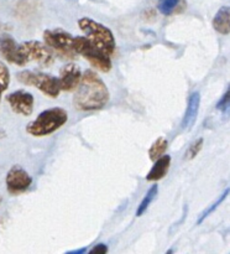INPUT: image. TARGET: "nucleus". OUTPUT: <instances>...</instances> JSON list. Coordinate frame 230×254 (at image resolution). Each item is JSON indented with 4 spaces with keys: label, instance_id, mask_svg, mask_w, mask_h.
<instances>
[{
    "label": "nucleus",
    "instance_id": "obj_1",
    "mask_svg": "<svg viewBox=\"0 0 230 254\" xmlns=\"http://www.w3.org/2000/svg\"><path fill=\"white\" fill-rule=\"evenodd\" d=\"M76 94L73 97V106L77 111H98L110 99L108 87L103 79L92 69H87L81 77Z\"/></svg>",
    "mask_w": 230,
    "mask_h": 254
},
{
    "label": "nucleus",
    "instance_id": "obj_2",
    "mask_svg": "<svg viewBox=\"0 0 230 254\" xmlns=\"http://www.w3.org/2000/svg\"><path fill=\"white\" fill-rule=\"evenodd\" d=\"M79 29L83 31L87 39L95 45L99 50L104 52L108 56L114 55L116 50V42L114 34L109 27L105 25L100 24V22L95 21L89 17H82L78 20Z\"/></svg>",
    "mask_w": 230,
    "mask_h": 254
},
{
    "label": "nucleus",
    "instance_id": "obj_3",
    "mask_svg": "<svg viewBox=\"0 0 230 254\" xmlns=\"http://www.w3.org/2000/svg\"><path fill=\"white\" fill-rule=\"evenodd\" d=\"M67 121H68V114L63 108L59 107L49 108L40 113L35 121L30 122L26 126V131L35 138L47 136L62 128Z\"/></svg>",
    "mask_w": 230,
    "mask_h": 254
},
{
    "label": "nucleus",
    "instance_id": "obj_4",
    "mask_svg": "<svg viewBox=\"0 0 230 254\" xmlns=\"http://www.w3.org/2000/svg\"><path fill=\"white\" fill-rule=\"evenodd\" d=\"M73 49L77 55H81L94 68L99 69L100 72H109L111 69L110 56L104 54L86 36L73 37Z\"/></svg>",
    "mask_w": 230,
    "mask_h": 254
},
{
    "label": "nucleus",
    "instance_id": "obj_5",
    "mask_svg": "<svg viewBox=\"0 0 230 254\" xmlns=\"http://www.w3.org/2000/svg\"><path fill=\"white\" fill-rule=\"evenodd\" d=\"M16 78L20 83L25 84V86L35 87L49 98H57L59 96V92H61L58 78L51 76V74L26 69V71L17 73Z\"/></svg>",
    "mask_w": 230,
    "mask_h": 254
},
{
    "label": "nucleus",
    "instance_id": "obj_6",
    "mask_svg": "<svg viewBox=\"0 0 230 254\" xmlns=\"http://www.w3.org/2000/svg\"><path fill=\"white\" fill-rule=\"evenodd\" d=\"M45 44L63 59L74 60L77 54L73 49V36L64 30H46L44 32Z\"/></svg>",
    "mask_w": 230,
    "mask_h": 254
},
{
    "label": "nucleus",
    "instance_id": "obj_7",
    "mask_svg": "<svg viewBox=\"0 0 230 254\" xmlns=\"http://www.w3.org/2000/svg\"><path fill=\"white\" fill-rule=\"evenodd\" d=\"M26 62H37L41 67H49L54 62V54L46 44L31 40L20 44Z\"/></svg>",
    "mask_w": 230,
    "mask_h": 254
},
{
    "label": "nucleus",
    "instance_id": "obj_8",
    "mask_svg": "<svg viewBox=\"0 0 230 254\" xmlns=\"http://www.w3.org/2000/svg\"><path fill=\"white\" fill-rule=\"evenodd\" d=\"M5 183H6L7 192L11 195H20L29 190L30 186L32 185V178L21 166L15 165L7 171Z\"/></svg>",
    "mask_w": 230,
    "mask_h": 254
},
{
    "label": "nucleus",
    "instance_id": "obj_9",
    "mask_svg": "<svg viewBox=\"0 0 230 254\" xmlns=\"http://www.w3.org/2000/svg\"><path fill=\"white\" fill-rule=\"evenodd\" d=\"M0 56L6 62L16 66H26L27 62L22 55L21 46L10 35L4 34L0 36Z\"/></svg>",
    "mask_w": 230,
    "mask_h": 254
},
{
    "label": "nucleus",
    "instance_id": "obj_10",
    "mask_svg": "<svg viewBox=\"0 0 230 254\" xmlns=\"http://www.w3.org/2000/svg\"><path fill=\"white\" fill-rule=\"evenodd\" d=\"M7 103L10 104L12 111L16 114H20L22 117L31 116L34 112V103L35 99L31 93L26 91H16L10 93L6 97Z\"/></svg>",
    "mask_w": 230,
    "mask_h": 254
},
{
    "label": "nucleus",
    "instance_id": "obj_11",
    "mask_svg": "<svg viewBox=\"0 0 230 254\" xmlns=\"http://www.w3.org/2000/svg\"><path fill=\"white\" fill-rule=\"evenodd\" d=\"M82 72L78 66L73 64H68L63 66L59 71L58 83L59 89L64 92H72L77 88L79 81H81Z\"/></svg>",
    "mask_w": 230,
    "mask_h": 254
},
{
    "label": "nucleus",
    "instance_id": "obj_12",
    "mask_svg": "<svg viewBox=\"0 0 230 254\" xmlns=\"http://www.w3.org/2000/svg\"><path fill=\"white\" fill-rule=\"evenodd\" d=\"M199 104H200V93L199 92H193L192 94L188 98L187 103V109H185V113L183 116L182 123L181 127L182 129H190L193 124L195 123V119H197L198 111H199Z\"/></svg>",
    "mask_w": 230,
    "mask_h": 254
},
{
    "label": "nucleus",
    "instance_id": "obj_13",
    "mask_svg": "<svg viewBox=\"0 0 230 254\" xmlns=\"http://www.w3.org/2000/svg\"><path fill=\"white\" fill-rule=\"evenodd\" d=\"M171 164V156L170 155H162L158 159H156L155 164H153L152 169L148 171L146 180L153 183V181H158L163 179L167 174L168 169H170Z\"/></svg>",
    "mask_w": 230,
    "mask_h": 254
},
{
    "label": "nucleus",
    "instance_id": "obj_14",
    "mask_svg": "<svg viewBox=\"0 0 230 254\" xmlns=\"http://www.w3.org/2000/svg\"><path fill=\"white\" fill-rule=\"evenodd\" d=\"M213 27L222 35H229L230 32V9L229 6L220 7L212 21Z\"/></svg>",
    "mask_w": 230,
    "mask_h": 254
},
{
    "label": "nucleus",
    "instance_id": "obj_15",
    "mask_svg": "<svg viewBox=\"0 0 230 254\" xmlns=\"http://www.w3.org/2000/svg\"><path fill=\"white\" fill-rule=\"evenodd\" d=\"M168 141L165 136H160L158 139H156L153 141V144L151 145L150 150H148V156L152 161H155L156 159H158L160 156H162L165 154V151L167 150Z\"/></svg>",
    "mask_w": 230,
    "mask_h": 254
},
{
    "label": "nucleus",
    "instance_id": "obj_16",
    "mask_svg": "<svg viewBox=\"0 0 230 254\" xmlns=\"http://www.w3.org/2000/svg\"><path fill=\"white\" fill-rule=\"evenodd\" d=\"M157 192H158L157 185L151 186V189L147 191V193H146L145 197H143V200L141 201V203L138 205V210H136V216H138V217H140V216H142L143 213L146 212V210H147L148 206L151 205V202L153 201V198L156 197Z\"/></svg>",
    "mask_w": 230,
    "mask_h": 254
},
{
    "label": "nucleus",
    "instance_id": "obj_17",
    "mask_svg": "<svg viewBox=\"0 0 230 254\" xmlns=\"http://www.w3.org/2000/svg\"><path fill=\"white\" fill-rule=\"evenodd\" d=\"M228 195H229V188H228L227 190H225L224 192H223L222 195L219 196V198H218V200L215 201V202L213 203V205H210L209 207H208L207 210H205L204 212L202 213V216H200V217H199V220H198V225H200V223H202L203 221H204L205 218L208 217V216H209V215H212V213L214 212V211L217 210L218 207H219V206H220V203H222L223 201H224L225 198H227V196H228Z\"/></svg>",
    "mask_w": 230,
    "mask_h": 254
},
{
    "label": "nucleus",
    "instance_id": "obj_18",
    "mask_svg": "<svg viewBox=\"0 0 230 254\" xmlns=\"http://www.w3.org/2000/svg\"><path fill=\"white\" fill-rule=\"evenodd\" d=\"M10 83V72L7 67L0 61V93L5 92Z\"/></svg>",
    "mask_w": 230,
    "mask_h": 254
},
{
    "label": "nucleus",
    "instance_id": "obj_19",
    "mask_svg": "<svg viewBox=\"0 0 230 254\" xmlns=\"http://www.w3.org/2000/svg\"><path fill=\"white\" fill-rule=\"evenodd\" d=\"M178 2L180 0H161L158 2V11L162 15H170L176 9Z\"/></svg>",
    "mask_w": 230,
    "mask_h": 254
},
{
    "label": "nucleus",
    "instance_id": "obj_20",
    "mask_svg": "<svg viewBox=\"0 0 230 254\" xmlns=\"http://www.w3.org/2000/svg\"><path fill=\"white\" fill-rule=\"evenodd\" d=\"M203 143H204L203 138H199V139H197V140H195L194 143L190 144L189 148H188V150H187V153H185V159L195 158V156L198 155V153H199V151L202 150Z\"/></svg>",
    "mask_w": 230,
    "mask_h": 254
},
{
    "label": "nucleus",
    "instance_id": "obj_21",
    "mask_svg": "<svg viewBox=\"0 0 230 254\" xmlns=\"http://www.w3.org/2000/svg\"><path fill=\"white\" fill-rule=\"evenodd\" d=\"M229 99H230V91L229 88H228V91L225 92L224 96L222 97V99L217 103V109L222 111L223 113H227V112L229 111Z\"/></svg>",
    "mask_w": 230,
    "mask_h": 254
},
{
    "label": "nucleus",
    "instance_id": "obj_22",
    "mask_svg": "<svg viewBox=\"0 0 230 254\" xmlns=\"http://www.w3.org/2000/svg\"><path fill=\"white\" fill-rule=\"evenodd\" d=\"M106 252H108V247H106L105 245H103V243L96 245L95 247L91 251V253H99V254H105Z\"/></svg>",
    "mask_w": 230,
    "mask_h": 254
},
{
    "label": "nucleus",
    "instance_id": "obj_23",
    "mask_svg": "<svg viewBox=\"0 0 230 254\" xmlns=\"http://www.w3.org/2000/svg\"><path fill=\"white\" fill-rule=\"evenodd\" d=\"M0 202H1V197H0Z\"/></svg>",
    "mask_w": 230,
    "mask_h": 254
},
{
    "label": "nucleus",
    "instance_id": "obj_24",
    "mask_svg": "<svg viewBox=\"0 0 230 254\" xmlns=\"http://www.w3.org/2000/svg\"><path fill=\"white\" fill-rule=\"evenodd\" d=\"M0 94H1V93H0Z\"/></svg>",
    "mask_w": 230,
    "mask_h": 254
}]
</instances>
